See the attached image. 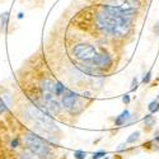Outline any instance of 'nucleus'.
Listing matches in <instances>:
<instances>
[{
    "label": "nucleus",
    "mask_w": 159,
    "mask_h": 159,
    "mask_svg": "<svg viewBox=\"0 0 159 159\" xmlns=\"http://www.w3.org/2000/svg\"><path fill=\"white\" fill-rule=\"evenodd\" d=\"M98 27L102 31L108 32L116 37H125L129 33L131 18L121 17V16H113L108 11L99 13L97 17Z\"/></svg>",
    "instance_id": "1"
},
{
    "label": "nucleus",
    "mask_w": 159,
    "mask_h": 159,
    "mask_svg": "<svg viewBox=\"0 0 159 159\" xmlns=\"http://www.w3.org/2000/svg\"><path fill=\"white\" fill-rule=\"evenodd\" d=\"M27 116L31 120L38 125V127L45 129L47 131H54L57 130L56 124L51 120V117H48L46 113H43L42 111H39L38 108L33 107V106H28L27 107Z\"/></svg>",
    "instance_id": "2"
},
{
    "label": "nucleus",
    "mask_w": 159,
    "mask_h": 159,
    "mask_svg": "<svg viewBox=\"0 0 159 159\" xmlns=\"http://www.w3.org/2000/svg\"><path fill=\"white\" fill-rule=\"evenodd\" d=\"M25 143H27L28 149L37 157L46 158L50 155V147L38 135L33 134V132H28L27 134V136H25Z\"/></svg>",
    "instance_id": "3"
},
{
    "label": "nucleus",
    "mask_w": 159,
    "mask_h": 159,
    "mask_svg": "<svg viewBox=\"0 0 159 159\" xmlns=\"http://www.w3.org/2000/svg\"><path fill=\"white\" fill-rule=\"evenodd\" d=\"M97 55V51L96 48L88 45V43H80V45H76L74 47V56L78 60H82V61H88L90 59H93Z\"/></svg>",
    "instance_id": "4"
},
{
    "label": "nucleus",
    "mask_w": 159,
    "mask_h": 159,
    "mask_svg": "<svg viewBox=\"0 0 159 159\" xmlns=\"http://www.w3.org/2000/svg\"><path fill=\"white\" fill-rule=\"evenodd\" d=\"M84 62H85V65L93 66L96 69H107L112 64V59L107 54H99V55H96L93 59L84 61Z\"/></svg>",
    "instance_id": "5"
},
{
    "label": "nucleus",
    "mask_w": 159,
    "mask_h": 159,
    "mask_svg": "<svg viewBox=\"0 0 159 159\" xmlns=\"http://www.w3.org/2000/svg\"><path fill=\"white\" fill-rule=\"evenodd\" d=\"M76 101H78V94H75L74 92H71L69 89H65L64 94H62V106H64V108L73 110L74 106L76 104Z\"/></svg>",
    "instance_id": "6"
},
{
    "label": "nucleus",
    "mask_w": 159,
    "mask_h": 159,
    "mask_svg": "<svg viewBox=\"0 0 159 159\" xmlns=\"http://www.w3.org/2000/svg\"><path fill=\"white\" fill-rule=\"evenodd\" d=\"M130 112L126 110V111H124L120 116H118L116 120H115V125L116 126H121V125H125V122L127 121V120H130Z\"/></svg>",
    "instance_id": "7"
},
{
    "label": "nucleus",
    "mask_w": 159,
    "mask_h": 159,
    "mask_svg": "<svg viewBox=\"0 0 159 159\" xmlns=\"http://www.w3.org/2000/svg\"><path fill=\"white\" fill-rule=\"evenodd\" d=\"M64 92H65V87H64L61 83L56 82V83L54 84V94L59 97V96H62V94H64Z\"/></svg>",
    "instance_id": "8"
},
{
    "label": "nucleus",
    "mask_w": 159,
    "mask_h": 159,
    "mask_svg": "<svg viewBox=\"0 0 159 159\" xmlns=\"http://www.w3.org/2000/svg\"><path fill=\"white\" fill-rule=\"evenodd\" d=\"M144 124L147 125V126H153V125L155 124V117L152 116V115L145 116V118H144Z\"/></svg>",
    "instance_id": "9"
},
{
    "label": "nucleus",
    "mask_w": 159,
    "mask_h": 159,
    "mask_svg": "<svg viewBox=\"0 0 159 159\" xmlns=\"http://www.w3.org/2000/svg\"><path fill=\"white\" fill-rule=\"evenodd\" d=\"M148 108H149L150 112H157V111L159 110V102H158V101H153V102H150L149 106H148Z\"/></svg>",
    "instance_id": "10"
},
{
    "label": "nucleus",
    "mask_w": 159,
    "mask_h": 159,
    "mask_svg": "<svg viewBox=\"0 0 159 159\" xmlns=\"http://www.w3.org/2000/svg\"><path fill=\"white\" fill-rule=\"evenodd\" d=\"M140 136V132L139 131H135V132H132V134L130 135V138H127V143L131 144V143H135Z\"/></svg>",
    "instance_id": "11"
},
{
    "label": "nucleus",
    "mask_w": 159,
    "mask_h": 159,
    "mask_svg": "<svg viewBox=\"0 0 159 159\" xmlns=\"http://www.w3.org/2000/svg\"><path fill=\"white\" fill-rule=\"evenodd\" d=\"M7 110H8V104L5 103V101H4L3 97H0V115L4 113Z\"/></svg>",
    "instance_id": "12"
},
{
    "label": "nucleus",
    "mask_w": 159,
    "mask_h": 159,
    "mask_svg": "<svg viewBox=\"0 0 159 159\" xmlns=\"http://www.w3.org/2000/svg\"><path fill=\"white\" fill-rule=\"evenodd\" d=\"M74 157H75V159H85L87 153L85 152H82V150H76L74 153Z\"/></svg>",
    "instance_id": "13"
},
{
    "label": "nucleus",
    "mask_w": 159,
    "mask_h": 159,
    "mask_svg": "<svg viewBox=\"0 0 159 159\" xmlns=\"http://www.w3.org/2000/svg\"><path fill=\"white\" fill-rule=\"evenodd\" d=\"M8 18H9V14H8V13H3V14L0 16V19H2V24H3V25H5V24H7Z\"/></svg>",
    "instance_id": "14"
},
{
    "label": "nucleus",
    "mask_w": 159,
    "mask_h": 159,
    "mask_svg": "<svg viewBox=\"0 0 159 159\" xmlns=\"http://www.w3.org/2000/svg\"><path fill=\"white\" fill-rule=\"evenodd\" d=\"M150 78H152V73H150V71H148L147 74L144 75V78H143V83H145V84L149 83V82H150Z\"/></svg>",
    "instance_id": "15"
},
{
    "label": "nucleus",
    "mask_w": 159,
    "mask_h": 159,
    "mask_svg": "<svg viewBox=\"0 0 159 159\" xmlns=\"http://www.w3.org/2000/svg\"><path fill=\"white\" fill-rule=\"evenodd\" d=\"M106 155V152H97V153H93V159H99V158H102V157H104Z\"/></svg>",
    "instance_id": "16"
},
{
    "label": "nucleus",
    "mask_w": 159,
    "mask_h": 159,
    "mask_svg": "<svg viewBox=\"0 0 159 159\" xmlns=\"http://www.w3.org/2000/svg\"><path fill=\"white\" fill-rule=\"evenodd\" d=\"M135 89H138V79L136 78L132 79V83H131V90H135Z\"/></svg>",
    "instance_id": "17"
},
{
    "label": "nucleus",
    "mask_w": 159,
    "mask_h": 159,
    "mask_svg": "<svg viewBox=\"0 0 159 159\" xmlns=\"http://www.w3.org/2000/svg\"><path fill=\"white\" fill-rule=\"evenodd\" d=\"M122 102L126 103V104H129V103H130V96H129V94H125V96L122 97Z\"/></svg>",
    "instance_id": "18"
},
{
    "label": "nucleus",
    "mask_w": 159,
    "mask_h": 159,
    "mask_svg": "<svg viewBox=\"0 0 159 159\" xmlns=\"http://www.w3.org/2000/svg\"><path fill=\"white\" fill-rule=\"evenodd\" d=\"M18 144H19L18 139H14V140L11 141V148H17V147H18Z\"/></svg>",
    "instance_id": "19"
},
{
    "label": "nucleus",
    "mask_w": 159,
    "mask_h": 159,
    "mask_svg": "<svg viewBox=\"0 0 159 159\" xmlns=\"http://www.w3.org/2000/svg\"><path fill=\"white\" fill-rule=\"evenodd\" d=\"M124 149H125V144H121L120 147L117 148V150H118V152H120V150H124Z\"/></svg>",
    "instance_id": "20"
},
{
    "label": "nucleus",
    "mask_w": 159,
    "mask_h": 159,
    "mask_svg": "<svg viewBox=\"0 0 159 159\" xmlns=\"http://www.w3.org/2000/svg\"><path fill=\"white\" fill-rule=\"evenodd\" d=\"M22 159H32L31 157H28L27 154H24V155H22Z\"/></svg>",
    "instance_id": "21"
},
{
    "label": "nucleus",
    "mask_w": 159,
    "mask_h": 159,
    "mask_svg": "<svg viewBox=\"0 0 159 159\" xmlns=\"http://www.w3.org/2000/svg\"><path fill=\"white\" fill-rule=\"evenodd\" d=\"M23 17H24V14H23V13H19V14H18V18H19V19H22Z\"/></svg>",
    "instance_id": "22"
},
{
    "label": "nucleus",
    "mask_w": 159,
    "mask_h": 159,
    "mask_svg": "<svg viewBox=\"0 0 159 159\" xmlns=\"http://www.w3.org/2000/svg\"><path fill=\"white\" fill-rule=\"evenodd\" d=\"M155 141H157V143H159V136H157V138H155Z\"/></svg>",
    "instance_id": "23"
},
{
    "label": "nucleus",
    "mask_w": 159,
    "mask_h": 159,
    "mask_svg": "<svg viewBox=\"0 0 159 159\" xmlns=\"http://www.w3.org/2000/svg\"><path fill=\"white\" fill-rule=\"evenodd\" d=\"M157 101H158V102H159V94H158V97H157Z\"/></svg>",
    "instance_id": "24"
},
{
    "label": "nucleus",
    "mask_w": 159,
    "mask_h": 159,
    "mask_svg": "<svg viewBox=\"0 0 159 159\" xmlns=\"http://www.w3.org/2000/svg\"><path fill=\"white\" fill-rule=\"evenodd\" d=\"M104 159H108V158H104Z\"/></svg>",
    "instance_id": "25"
}]
</instances>
